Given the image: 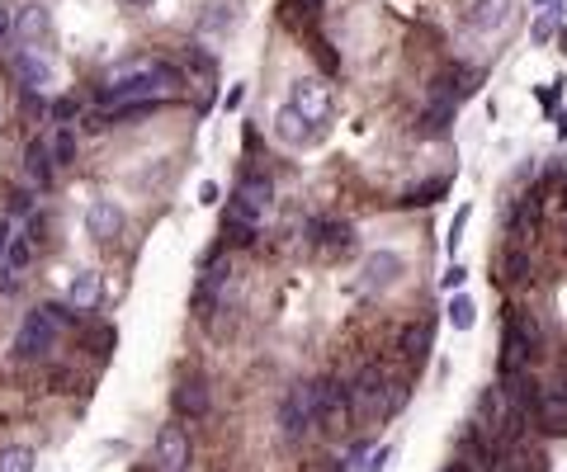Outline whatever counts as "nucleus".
Here are the masks:
<instances>
[{"label":"nucleus","instance_id":"nucleus-1","mask_svg":"<svg viewBox=\"0 0 567 472\" xmlns=\"http://www.w3.org/2000/svg\"><path fill=\"white\" fill-rule=\"evenodd\" d=\"M175 86H185L180 66L161 62V57H133V62H123V66H114V72L104 76L100 104H104V114H109V109H123V104L157 100L161 90H175Z\"/></svg>","mask_w":567,"mask_h":472},{"label":"nucleus","instance_id":"nucleus-2","mask_svg":"<svg viewBox=\"0 0 567 472\" xmlns=\"http://www.w3.org/2000/svg\"><path fill=\"white\" fill-rule=\"evenodd\" d=\"M388 378H383V369L379 364H364L355 373V383H350V401L359 411H369V415H393L397 411V401H402V387L397 392H388Z\"/></svg>","mask_w":567,"mask_h":472},{"label":"nucleus","instance_id":"nucleus-3","mask_svg":"<svg viewBox=\"0 0 567 472\" xmlns=\"http://www.w3.org/2000/svg\"><path fill=\"white\" fill-rule=\"evenodd\" d=\"M57 350V322L43 312V308H34V312H24V322H19V331H15V359H43V354H52Z\"/></svg>","mask_w":567,"mask_h":472},{"label":"nucleus","instance_id":"nucleus-4","mask_svg":"<svg viewBox=\"0 0 567 472\" xmlns=\"http://www.w3.org/2000/svg\"><path fill=\"white\" fill-rule=\"evenodd\" d=\"M288 109L303 114L312 128H322V123L331 118V86L322 76H298L294 86H288Z\"/></svg>","mask_w":567,"mask_h":472},{"label":"nucleus","instance_id":"nucleus-5","mask_svg":"<svg viewBox=\"0 0 567 472\" xmlns=\"http://www.w3.org/2000/svg\"><path fill=\"white\" fill-rule=\"evenodd\" d=\"M312 401H317V425H322V430H341L345 415L355 411L350 383H345V378H317L312 383Z\"/></svg>","mask_w":567,"mask_h":472},{"label":"nucleus","instance_id":"nucleus-6","mask_svg":"<svg viewBox=\"0 0 567 472\" xmlns=\"http://www.w3.org/2000/svg\"><path fill=\"white\" fill-rule=\"evenodd\" d=\"M270 203H274V185H270V175H241V185H237V194H232V208L227 213H237V217H246V222H260L270 213Z\"/></svg>","mask_w":567,"mask_h":472},{"label":"nucleus","instance_id":"nucleus-7","mask_svg":"<svg viewBox=\"0 0 567 472\" xmlns=\"http://www.w3.org/2000/svg\"><path fill=\"white\" fill-rule=\"evenodd\" d=\"M280 421H284V435L294 439V444L312 435V430H317V401H312V383H298L294 392L284 397Z\"/></svg>","mask_w":567,"mask_h":472},{"label":"nucleus","instance_id":"nucleus-8","mask_svg":"<svg viewBox=\"0 0 567 472\" xmlns=\"http://www.w3.org/2000/svg\"><path fill=\"white\" fill-rule=\"evenodd\" d=\"M151 463L157 472H185L189 468V435L180 425H161L157 444H151Z\"/></svg>","mask_w":567,"mask_h":472},{"label":"nucleus","instance_id":"nucleus-9","mask_svg":"<svg viewBox=\"0 0 567 472\" xmlns=\"http://www.w3.org/2000/svg\"><path fill=\"white\" fill-rule=\"evenodd\" d=\"M534 421L544 435H567V387H544V392H539Z\"/></svg>","mask_w":567,"mask_h":472},{"label":"nucleus","instance_id":"nucleus-10","mask_svg":"<svg viewBox=\"0 0 567 472\" xmlns=\"http://www.w3.org/2000/svg\"><path fill=\"white\" fill-rule=\"evenodd\" d=\"M10 29H15L19 43H43V38L52 34V15H48V5H19L15 15H10Z\"/></svg>","mask_w":567,"mask_h":472},{"label":"nucleus","instance_id":"nucleus-11","mask_svg":"<svg viewBox=\"0 0 567 472\" xmlns=\"http://www.w3.org/2000/svg\"><path fill=\"white\" fill-rule=\"evenodd\" d=\"M86 232L95 236V241H114V236L123 232V208L114 199H95L86 208Z\"/></svg>","mask_w":567,"mask_h":472},{"label":"nucleus","instance_id":"nucleus-12","mask_svg":"<svg viewBox=\"0 0 567 472\" xmlns=\"http://www.w3.org/2000/svg\"><path fill=\"white\" fill-rule=\"evenodd\" d=\"M209 407H213V397H209V383L203 378H185L175 387V411L185 415V421H203Z\"/></svg>","mask_w":567,"mask_h":472},{"label":"nucleus","instance_id":"nucleus-13","mask_svg":"<svg viewBox=\"0 0 567 472\" xmlns=\"http://www.w3.org/2000/svg\"><path fill=\"white\" fill-rule=\"evenodd\" d=\"M52 175H57V165H52V156H48V142L34 137V142L24 147V179H29L34 189H48Z\"/></svg>","mask_w":567,"mask_h":472},{"label":"nucleus","instance_id":"nucleus-14","mask_svg":"<svg viewBox=\"0 0 567 472\" xmlns=\"http://www.w3.org/2000/svg\"><path fill=\"white\" fill-rule=\"evenodd\" d=\"M317 133H322V128H312V123L303 118V114H294L288 104L280 109V114H274V137H280L284 147H308Z\"/></svg>","mask_w":567,"mask_h":472},{"label":"nucleus","instance_id":"nucleus-15","mask_svg":"<svg viewBox=\"0 0 567 472\" xmlns=\"http://www.w3.org/2000/svg\"><path fill=\"white\" fill-rule=\"evenodd\" d=\"M468 24H473L478 34H502L510 24V0H473Z\"/></svg>","mask_w":567,"mask_h":472},{"label":"nucleus","instance_id":"nucleus-16","mask_svg":"<svg viewBox=\"0 0 567 472\" xmlns=\"http://www.w3.org/2000/svg\"><path fill=\"white\" fill-rule=\"evenodd\" d=\"M308 232H312V246H326V251H350V246H355V227H350V222L312 217Z\"/></svg>","mask_w":567,"mask_h":472},{"label":"nucleus","instance_id":"nucleus-17","mask_svg":"<svg viewBox=\"0 0 567 472\" xmlns=\"http://www.w3.org/2000/svg\"><path fill=\"white\" fill-rule=\"evenodd\" d=\"M15 72H19V80H24V90H34V95H43V90L52 86V66L38 57V52H29V48L15 52Z\"/></svg>","mask_w":567,"mask_h":472},{"label":"nucleus","instance_id":"nucleus-18","mask_svg":"<svg viewBox=\"0 0 567 472\" xmlns=\"http://www.w3.org/2000/svg\"><path fill=\"white\" fill-rule=\"evenodd\" d=\"M544 463H548L544 453L516 439V444H506V449H502V458H496V472H544Z\"/></svg>","mask_w":567,"mask_h":472},{"label":"nucleus","instance_id":"nucleus-19","mask_svg":"<svg viewBox=\"0 0 567 472\" xmlns=\"http://www.w3.org/2000/svg\"><path fill=\"white\" fill-rule=\"evenodd\" d=\"M364 274H369L373 288H388V284H397V274H402V255L397 251H373L364 260Z\"/></svg>","mask_w":567,"mask_h":472},{"label":"nucleus","instance_id":"nucleus-20","mask_svg":"<svg viewBox=\"0 0 567 472\" xmlns=\"http://www.w3.org/2000/svg\"><path fill=\"white\" fill-rule=\"evenodd\" d=\"M539 227V199L530 194V199H516V208H510V217H506V232L516 236V241H525V236H534Z\"/></svg>","mask_w":567,"mask_h":472},{"label":"nucleus","instance_id":"nucleus-21","mask_svg":"<svg viewBox=\"0 0 567 472\" xmlns=\"http://www.w3.org/2000/svg\"><path fill=\"white\" fill-rule=\"evenodd\" d=\"M496 265H502V279L506 284H520V279H530V251H525L520 241H510L502 255H496Z\"/></svg>","mask_w":567,"mask_h":472},{"label":"nucleus","instance_id":"nucleus-22","mask_svg":"<svg viewBox=\"0 0 567 472\" xmlns=\"http://www.w3.org/2000/svg\"><path fill=\"white\" fill-rule=\"evenodd\" d=\"M66 302H72L76 312L95 308V302H100V274H95V270H80L76 279H72V293H66Z\"/></svg>","mask_w":567,"mask_h":472},{"label":"nucleus","instance_id":"nucleus-23","mask_svg":"<svg viewBox=\"0 0 567 472\" xmlns=\"http://www.w3.org/2000/svg\"><path fill=\"white\" fill-rule=\"evenodd\" d=\"M402 354L417 359V364H421L425 354H431V322H417V326L402 331Z\"/></svg>","mask_w":567,"mask_h":472},{"label":"nucleus","instance_id":"nucleus-24","mask_svg":"<svg viewBox=\"0 0 567 472\" xmlns=\"http://www.w3.org/2000/svg\"><path fill=\"white\" fill-rule=\"evenodd\" d=\"M48 156H52V165H72V161H76V133L66 128V123H62L57 133H52V142H48Z\"/></svg>","mask_w":567,"mask_h":472},{"label":"nucleus","instance_id":"nucleus-25","mask_svg":"<svg viewBox=\"0 0 567 472\" xmlns=\"http://www.w3.org/2000/svg\"><path fill=\"white\" fill-rule=\"evenodd\" d=\"M449 326L454 331H473L478 326V308H473V298H468V293L449 298Z\"/></svg>","mask_w":567,"mask_h":472},{"label":"nucleus","instance_id":"nucleus-26","mask_svg":"<svg viewBox=\"0 0 567 472\" xmlns=\"http://www.w3.org/2000/svg\"><path fill=\"white\" fill-rule=\"evenodd\" d=\"M449 118H454V104H449V100H435V104L421 114V133H425V137H440V133L449 128Z\"/></svg>","mask_w":567,"mask_h":472},{"label":"nucleus","instance_id":"nucleus-27","mask_svg":"<svg viewBox=\"0 0 567 472\" xmlns=\"http://www.w3.org/2000/svg\"><path fill=\"white\" fill-rule=\"evenodd\" d=\"M34 449L29 444H10V449H0V472H34Z\"/></svg>","mask_w":567,"mask_h":472},{"label":"nucleus","instance_id":"nucleus-28","mask_svg":"<svg viewBox=\"0 0 567 472\" xmlns=\"http://www.w3.org/2000/svg\"><path fill=\"white\" fill-rule=\"evenodd\" d=\"M223 241H227V246H251V241H256V222L227 213V217H223Z\"/></svg>","mask_w":567,"mask_h":472},{"label":"nucleus","instance_id":"nucleus-29","mask_svg":"<svg viewBox=\"0 0 567 472\" xmlns=\"http://www.w3.org/2000/svg\"><path fill=\"white\" fill-rule=\"evenodd\" d=\"M5 260H10V270H19V274H24V265L34 260V241H29V236H10Z\"/></svg>","mask_w":567,"mask_h":472},{"label":"nucleus","instance_id":"nucleus-30","mask_svg":"<svg viewBox=\"0 0 567 472\" xmlns=\"http://www.w3.org/2000/svg\"><path fill=\"white\" fill-rule=\"evenodd\" d=\"M445 189H449V179H425V185H417V189H411L402 203H407V208H411V203H435Z\"/></svg>","mask_w":567,"mask_h":472},{"label":"nucleus","instance_id":"nucleus-31","mask_svg":"<svg viewBox=\"0 0 567 472\" xmlns=\"http://www.w3.org/2000/svg\"><path fill=\"white\" fill-rule=\"evenodd\" d=\"M468 217H473V208H459V213H454V222H449V232H445V246H449V255L459 251V241H464V227H468Z\"/></svg>","mask_w":567,"mask_h":472},{"label":"nucleus","instance_id":"nucleus-32","mask_svg":"<svg viewBox=\"0 0 567 472\" xmlns=\"http://www.w3.org/2000/svg\"><path fill=\"white\" fill-rule=\"evenodd\" d=\"M43 312L52 316V322H57V331L76 322V308H72V302H43Z\"/></svg>","mask_w":567,"mask_h":472},{"label":"nucleus","instance_id":"nucleus-33","mask_svg":"<svg viewBox=\"0 0 567 472\" xmlns=\"http://www.w3.org/2000/svg\"><path fill=\"white\" fill-rule=\"evenodd\" d=\"M19 284H24V274H19V270L0 265V293H5V298H15V293H19Z\"/></svg>","mask_w":567,"mask_h":472},{"label":"nucleus","instance_id":"nucleus-34","mask_svg":"<svg viewBox=\"0 0 567 472\" xmlns=\"http://www.w3.org/2000/svg\"><path fill=\"white\" fill-rule=\"evenodd\" d=\"M10 213H15V217H29V213H34V194H29V189H15V194H10Z\"/></svg>","mask_w":567,"mask_h":472},{"label":"nucleus","instance_id":"nucleus-35","mask_svg":"<svg viewBox=\"0 0 567 472\" xmlns=\"http://www.w3.org/2000/svg\"><path fill=\"white\" fill-rule=\"evenodd\" d=\"M464 279H468V270H464V265H449V270H445V279H440V284H445V293H459V288H464Z\"/></svg>","mask_w":567,"mask_h":472},{"label":"nucleus","instance_id":"nucleus-36","mask_svg":"<svg viewBox=\"0 0 567 472\" xmlns=\"http://www.w3.org/2000/svg\"><path fill=\"white\" fill-rule=\"evenodd\" d=\"M553 38V15H539L534 19V43H548Z\"/></svg>","mask_w":567,"mask_h":472},{"label":"nucleus","instance_id":"nucleus-37","mask_svg":"<svg viewBox=\"0 0 567 472\" xmlns=\"http://www.w3.org/2000/svg\"><path fill=\"white\" fill-rule=\"evenodd\" d=\"M76 114H80V109H76V100H57V104H52V118H57V123L76 118Z\"/></svg>","mask_w":567,"mask_h":472},{"label":"nucleus","instance_id":"nucleus-38","mask_svg":"<svg viewBox=\"0 0 567 472\" xmlns=\"http://www.w3.org/2000/svg\"><path fill=\"white\" fill-rule=\"evenodd\" d=\"M199 199L203 203H218V185H213V179H209V185H199Z\"/></svg>","mask_w":567,"mask_h":472},{"label":"nucleus","instance_id":"nucleus-39","mask_svg":"<svg viewBox=\"0 0 567 472\" xmlns=\"http://www.w3.org/2000/svg\"><path fill=\"white\" fill-rule=\"evenodd\" d=\"M5 246H10V222L0 217V260H5Z\"/></svg>","mask_w":567,"mask_h":472},{"label":"nucleus","instance_id":"nucleus-40","mask_svg":"<svg viewBox=\"0 0 567 472\" xmlns=\"http://www.w3.org/2000/svg\"><path fill=\"white\" fill-rule=\"evenodd\" d=\"M128 5H137V10H147V5H157V0H128Z\"/></svg>","mask_w":567,"mask_h":472},{"label":"nucleus","instance_id":"nucleus-41","mask_svg":"<svg viewBox=\"0 0 567 472\" xmlns=\"http://www.w3.org/2000/svg\"><path fill=\"white\" fill-rule=\"evenodd\" d=\"M445 472H473V468H468V463H454V468H445Z\"/></svg>","mask_w":567,"mask_h":472},{"label":"nucleus","instance_id":"nucleus-42","mask_svg":"<svg viewBox=\"0 0 567 472\" xmlns=\"http://www.w3.org/2000/svg\"><path fill=\"white\" fill-rule=\"evenodd\" d=\"M5 29H10V15H0V38H5Z\"/></svg>","mask_w":567,"mask_h":472},{"label":"nucleus","instance_id":"nucleus-43","mask_svg":"<svg viewBox=\"0 0 567 472\" xmlns=\"http://www.w3.org/2000/svg\"><path fill=\"white\" fill-rule=\"evenodd\" d=\"M563 203H567V185H563Z\"/></svg>","mask_w":567,"mask_h":472}]
</instances>
